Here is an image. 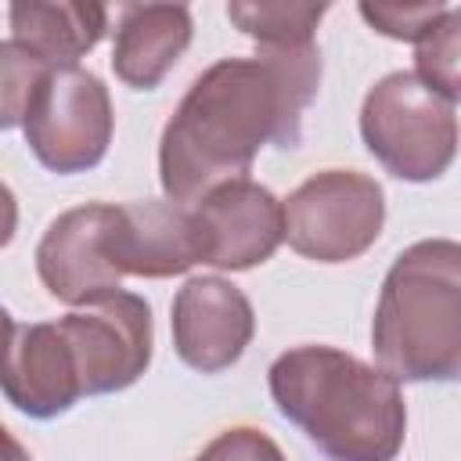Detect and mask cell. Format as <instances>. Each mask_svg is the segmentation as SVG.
I'll use <instances>...</instances> for the list:
<instances>
[{
  "mask_svg": "<svg viewBox=\"0 0 461 461\" xmlns=\"http://www.w3.org/2000/svg\"><path fill=\"white\" fill-rule=\"evenodd\" d=\"M58 331L68 342L83 396L133 385L151 360V306L122 288L72 310L58 321Z\"/></svg>",
  "mask_w": 461,
  "mask_h": 461,
  "instance_id": "cell-7",
  "label": "cell"
},
{
  "mask_svg": "<svg viewBox=\"0 0 461 461\" xmlns=\"http://www.w3.org/2000/svg\"><path fill=\"white\" fill-rule=\"evenodd\" d=\"M443 11L447 4H371V0L360 4V14L367 25H375L382 36L411 40V43H418Z\"/></svg>",
  "mask_w": 461,
  "mask_h": 461,
  "instance_id": "cell-18",
  "label": "cell"
},
{
  "mask_svg": "<svg viewBox=\"0 0 461 461\" xmlns=\"http://www.w3.org/2000/svg\"><path fill=\"white\" fill-rule=\"evenodd\" d=\"M198 461H285L281 447L259 432V429H249V425H238V429H227L220 432Z\"/></svg>",
  "mask_w": 461,
  "mask_h": 461,
  "instance_id": "cell-19",
  "label": "cell"
},
{
  "mask_svg": "<svg viewBox=\"0 0 461 461\" xmlns=\"http://www.w3.org/2000/svg\"><path fill=\"white\" fill-rule=\"evenodd\" d=\"M252 303L238 285L223 277H191L173 299L176 357L202 375H216L238 364L252 342Z\"/></svg>",
  "mask_w": 461,
  "mask_h": 461,
  "instance_id": "cell-10",
  "label": "cell"
},
{
  "mask_svg": "<svg viewBox=\"0 0 461 461\" xmlns=\"http://www.w3.org/2000/svg\"><path fill=\"white\" fill-rule=\"evenodd\" d=\"M324 4H227V18L252 36L259 47H295V43H313V29L324 18Z\"/></svg>",
  "mask_w": 461,
  "mask_h": 461,
  "instance_id": "cell-15",
  "label": "cell"
},
{
  "mask_svg": "<svg viewBox=\"0 0 461 461\" xmlns=\"http://www.w3.org/2000/svg\"><path fill=\"white\" fill-rule=\"evenodd\" d=\"M14 227H18V202H14L11 187L0 180V249L14 238Z\"/></svg>",
  "mask_w": 461,
  "mask_h": 461,
  "instance_id": "cell-20",
  "label": "cell"
},
{
  "mask_svg": "<svg viewBox=\"0 0 461 461\" xmlns=\"http://www.w3.org/2000/svg\"><path fill=\"white\" fill-rule=\"evenodd\" d=\"M115 256L122 277H176L187 274L194 256L191 216L176 202H130L115 205Z\"/></svg>",
  "mask_w": 461,
  "mask_h": 461,
  "instance_id": "cell-12",
  "label": "cell"
},
{
  "mask_svg": "<svg viewBox=\"0 0 461 461\" xmlns=\"http://www.w3.org/2000/svg\"><path fill=\"white\" fill-rule=\"evenodd\" d=\"M0 389L29 418H58L83 396L58 321L14 331V342L0 364Z\"/></svg>",
  "mask_w": 461,
  "mask_h": 461,
  "instance_id": "cell-11",
  "label": "cell"
},
{
  "mask_svg": "<svg viewBox=\"0 0 461 461\" xmlns=\"http://www.w3.org/2000/svg\"><path fill=\"white\" fill-rule=\"evenodd\" d=\"M191 43L184 4H126L112 43V68L133 90H155Z\"/></svg>",
  "mask_w": 461,
  "mask_h": 461,
  "instance_id": "cell-13",
  "label": "cell"
},
{
  "mask_svg": "<svg viewBox=\"0 0 461 461\" xmlns=\"http://www.w3.org/2000/svg\"><path fill=\"white\" fill-rule=\"evenodd\" d=\"M47 68L50 65H43L29 50H22L14 40L0 43V130H11L25 119V108L32 101L40 79L47 76Z\"/></svg>",
  "mask_w": 461,
  "mask_h": 461,
  "instance_id": "cell-17",
  "label": "cell"
},
{
  "mask_svg": "<svg viewBox=\"0 0 461 461\" xmlns=\"http://www.w3.org/2000/svg\"><path fill=\"white\" fill-rule=\"evenodd\" d=\"M36 274L43 288L68 306H86L119 292L122 270L115 256V205L94 202L61 212L36 245Z\"/></svg>",
  "mask_w": 461,
  "mask_h": 461,
  "instance_id": "cell-9",
  "label": "cell"
},
{
  "mask_svg": "<svg viewBox=\"0 0 461 461\" xmlns=\"http://www.w3.org/2000/svg\"><path fill=\"white\" fill-rule=\"evenodd\" d=\"M25 144L50 173L94 169L112 144V97L101 76L79 65H54L25 108Z\"/></svg>",
  "mask_w": 461,
  "mask_h": 461,
  "instance_id": "cell-6",
  "label": "cell"
},
{
  "mask_svg": "<svg viewBox=\"0 0 461 461\" xmlns=\"http://www.w3.org/2000/svg\"><path fill=\"white\" fill-rule=\"evenodd\" d=\"M285 241L317 263L364 256L385 223L382 187L357 169H324L303 180L281 205Z\"/></svg>",
  "mask_w": 461,
  "mask_h": 461,
  "instance_id": "cell-5",
  "label": "cell"
},
{
  "mask_svg": "<svg viewBox=\"0 0 461 461\" xmlns=\"http://www.w3.org/2000/svg\"><path fill=\"white\" fill-rule=\"evenodd\" d=\"M457 32H461V11L447 7L429 29L425 36L414 43V65H418V79L429 83L432 90H439L443 97H450L457 104L461 86H457Z\"/></svg>",
  "mask_w": 461,
  "mask_h": 461,
  "instance_id": "cell-16",
  "label": "cell"
},
{
  "mask_svg": "<svg viewBox=\"0 0 461 461\" xmlns=\"http://www.w3.org/2000/svg\"><path fill=\"white\" fill-rule=\"evenodd\" d=\"M11 36L22 50L40 58L43 65H72L86 50L97 47V40L108 29V7L101 4H43V0H22L7 11Z\"/></svg>",
  "mask_w": 461,
  "mask_h": 461,
  "instance_id": "cell-14",
  "label": "cell"
},
{
  "mask_svg": "<svg viewBox=\"0 0 461 461\" xmlns=\"http://www.w3.org/2000/svg\"><path fill=\"white\" fill-rule=\"evenodd\" d=\"M14 331H18L14 317L0 306V364H4V357H7V349H11V342H14Z\"/></svg>",
  "mask_w": 461,
  "mask_h": 461,
  "instance_id": "cell-22",
  "label": "cell"
},
{
  "mask_svg": "<svg viewBox=\"0 0 461 461\" xmlns=\"http://www.w3.org/2000/svg\"><path fill=\"white\" fill-rule=\"evenodd\" d=\"M0 461H32V457H29V450H25V447H22V443H18L4 425H0Z\"/></svg>",
  "mask_w": 461,
  "mask_h": 461,
  "instance_id": "cell-21",
  "label": "cell"
},
{
  "mask_svg": "<svg viewBox=\"0 0 461 461\" xmlns=\"http://www.w3.org/2000/svg\"><path fill=\"white\" fill-rule=\"evenodd\" d=\"M371 346L396 382H454L461 371V245L429 238L382 281Z\"/></svg>",
  "mask_w": 461,
  "mask_h": 461,
  "instance_id": "cell-3",
  "label": "cell"
},
{
  "mask_svg": "<svg viewBox=\"0 0 461 461\" xmlns=\"http://www.w3.org/2000/svg\"><path fill=\"white\" fill-rule=\"evenodd\" d=\"M317 86V43L259 47L252 58L209 65L162 130L158 180L166 198L198 202L216 184L245 176L263 144L295 148Z\"/></svg>",
  "mask_w": 461,
  "mask_h": 461,
  "instance_id": "cell-1",
  "label": "cell"
},
{
  "mask_svg": "<svg viewBox=\"0 0 461 461\" xmlns=\"http://www.w3.org/2000/svg\"><path fill=\"white\" fill-rule=\"evenodd\" d=\"M277 411L328 461H393L407 407L400 382L335 346H295L270 364Z\"/></svg>",
  "mask_w": 461,
  "mask_h": 461,
  "instance_id": "cell-2",
  "label": "cell"
},
{
  "mask_svg": "<svg viewBox=\"0 0 461 461\" xmlns=\"http://www.w3.org/2000/svg\"><path fill=\"white\" fill-rule=\"evenodd\" d=\"M187 216L198 263L216 270H249L267 263L285 241L281 202L249 176L216 184L194 202V209H187Z\"/></svg>",
  "mask_w": 461,
  "mask_h": 461,
  "instance_id": "cell-8",
  "label": "cell"
},
{
  "mask_svg": "<svg viewBox=\"0 0 461 461\" xmlns=\"http://www.w3.org/2000/svg\"><path fill=\"white\" fill-rule=\"evenodd\" d=\"M360 137L393 176L425 184L454 162L457 104L414 72H389L364 97Z\"/></svg>",
  "mask_w": 461,
  "mask_h": 461,
  "instance_id": "cell-4",
  "label": "cell"
}]
</instances>
